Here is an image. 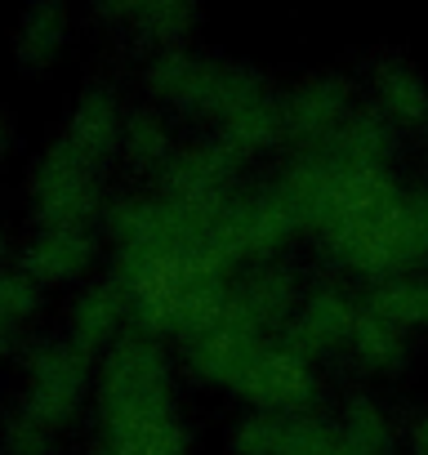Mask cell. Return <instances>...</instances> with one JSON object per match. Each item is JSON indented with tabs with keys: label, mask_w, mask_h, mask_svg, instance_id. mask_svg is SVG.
I'll list each match as a JSON object with an SVG mask.
<instances>
[{
	"label": "cell",
	"mask_w": 428,
	"mask_h": 455,
	"mask_svg": "<svg viewBox=\"0 0 428 455\" xmlns=\"http://www.w3.org/2000/svg\"><path fill=\"white\" fill-rule=\"evenodd\" d=\"M178 353L130 331L99 357L85 455H196V428L178 397Z\"/></svg>",
	"instance_id": "obj_1"
},
{
	"label": "cell",
	"mask_w": 428,
	"mask_h": 455,
	"mask_svg": "<svg viewBox=\"0 0 428 455\" xmlns=\"http://www.w3.org/2000/svg\"><path fill=\"white\" fill-rule=\"evenodd\" d=\"M94 371L99 357L72 344L63 331L54 335H28L19 344V393L14 406L50 428L54 437L72 433L76 424H90L94 406Z\"/></svg>",
	"instance_id": "obj_2"
},
{
	"label": "cell",
	"mask_w": 428,
	"mask_h": 455,
	"mask_svg": "<svg viewBox=\"0 0 428 455\" xmlns=\"http://www.w3.org/2000/svg\"><path fill=\"white\" fill-rule=\"evenodd\" d=\"M103 170L63 134L45 143L23 174V205L32 228H99L107 210Z\"/></svg>",
	"instance_id": "obj_3"
},
{
	"label": "cell",
	"mask_w": 428,
	"mask_h": 455,
	"mask_svg": "<svg viewBox=\"0 0 428 455\" xmlns=\"http://www.w3.org/2000/svg\"><path fill=\"white\" fill-rule=\"evenodd\" d=\"M299 237L304 233H299L290 205L281 201V192L273 183H264V188L233 192L219 205V214H214V228L205 242L233 273H242L264 259H286Z\"/></svg>",
	"instance_id": "obj_4"
},
{
	"label": "cell",
	"mask_w": 428,
	"mask_h": 455,
	"mask_svg": "<svg viewBox=\"0 0 428 455\" xmlns=\"http://www.w3.org/2000/svg\"><path fill=\"white\" fill-rule=\"evenodd\" d=\"M242 411H273V415H304L326 406V371L295 353L281 335L268 339L242 379L228 393Z\"/></svg>",
	"instance_id": "obj_5"
},
{
	"label": "cell",
	"mask_w": 428,
	"mask_h": 455,
	"mask_svg": "<svg viewBox=\"0 0 428 455\" xmlns=\"http://www.w3.org/2000/svg\"><path fill=\"white\" fill-rule=\"evenodd\" d=\"M361 295L344 282V277H317V282H308V291H304V304H299V313L290 317V326H286V344L295 348V353H304L308 362H317V366H326L330 357H344L348 353V344H353V331H357V322H361Z\"/></svg>",
	"instance_id": "obj_6"
},
{
	"label": "cell",
	"mask_w": 428,
	"mask_h": 455,
	"mask_svg": "<svg viewBox=\"0 0 428 455\" xmlns=\"http://www.w3.org/2000/svg\"><path fill=\"white\" fill-rule=\"evenodd\" d=\"M14 259L45 286V291H76L94 282L107 259V242L99 228H28V237L14 246Z\"/></svg>",
	"instance_id": "obj_7"
},
{
	"label": "cell",
	"mask_w": 428,
	"mask_h": 455,
	"mask_svg": "<svg viewBox=\"0 0 428 455\" xmlns=\"http://www.w3.org/2000/svg\"><path fill=\"white\" fill-rule=\"evenodd\" d=\"M268 339H277V335H264V331L246 326L242 317H233V313L224 308L219 322L205 326L201 335H192L187 344H178L174 353H178V371H183L187 384L210 388V393H214V388L233 393V384L242 379V371L255 362V353H259Z\"/></svg>",
	"instance_id": "obj_8"
},
{
	"label": "cell",
	"mask_w": 428,
	"mask_h": 455,
	"mask_svg": "<svg viewBox=\"0 0 428 455\" xmlns=\"http://www.w3.org/2000/svg\"><path fill=\"white\" fill-rule=\"evenodd\" d=\"M242 170L246 161L219 139V134H201V139H187L178 143V152L170 156V165L156 174L152 188L178 196V201H192V205H214L219 210L233 192H242Z\"/></svg>",
	"instance_id": "obj_9"
},
{
	"label": "cell",
	"mask_w": 428,
	"mask_h": 455,
	"mask_svg": "<svg viewBox=\"0 0 428 455\" xmlns=\"http://www.w3.org/2000/svg\"><path fill=\"white\" fill-rule=\"evenodd\" d=\"M304 291H308V277L299 273V264L290 255L286 259H264V264H250L233 277L228 313L242 317L246 326L264 331V335H286L290 317L304 304Z\"/></svg>",
	"instance_id": "obj_10"
},
{
	"label": "cell",
	"mask_w": 428,
	"mask_h": 455,
	"mask_svg": "<svg viewBox=\"0 0 428 455\" xmlns=\"http://www.w3.org/2000/svg\"><path fill=\"white\" fill-rule=\"evenodd\" d=\"M59 331L81 344L85 353L103 357L112 344H121L130 331H134V295L112 277V273H99L94 282L76 286L63 308H59Z\"/></svg>",
	"instance_id": "obj_11"
},
{
	"label": "cell",
	"mask_w": 428,
	"mask_h": 455,
	"mask_svg": "<svg viewBox=\"0 0 428 455\" xmlns=\"http://www.w3.org/2000/svg\"><path fill=\"white\" fill-rule=\"evenodd\" d=\"M353 94L344 81L335 76H313L299 81L286 99H281V116H286V148L290 152H313L326 148L353 116Z\"/></svg>",
	"instance_id": "obj_12"
},
{
	"label": "cell",
	"mask_w": 428,
	"mask_h": 455,
	"mask_svg": "<svg viewBox=\"0 0 428 455\" xmlns=\"http://www.w3.org/2000/svg\"><path fill=\"white\" fill-rule=\"evenodd\" d=\"M125 116H130V108L121 103V94H116V90H107V85H94V90H85V94L76 99V108H72V116H67L63 139H67L76 152H85V156L103 170V165L121 161Z\"/></svg>",
	"instance_id": "obj_13"
},
{
	"label": "cell",
	"mask_w": 428,
	"mask_h": 455,
	"mask_svg": "<svg viewBox=\"0 0 428 455\" xmlns=\"http://www.w3.org/2000/svg\"><path fill=\"white\" fill-rule=\"evenodd\" d=\"M344 357L366 379H392L410 366V331H401L388 317H375V313L361 308V322H357Z\"/></svg>",
	"instance_id": "obj_14"
},
{
	"label": "cell",
	"mask_w": 428,
	"mask_h": 455,
	"mask_svg": "<svg viewBox=\"0 0 428 455\" xmlns=\"http://www.w3.org/2000/svg\"><path fill=\"white\" fill-rule=\"evenodd\" d=\"M335 419L344 428V455H392L397 451L392 411L370 388L344 393L339 406H335Z\"/></svg>",
	"instance_id": "obj_15"
},
{
	"label": "cell",
	"mask_w": 428,
	"mask_h": 455,
	"mask_svg": "<svg viewBox=\"0 0 428 455\" xmlns=\"http://www.w3.org/2000/svg\"><path fill=\"white\" fill-rule=\"evenodd\" d=\"M178 152V134L170 125V116L161 108H130L125 116V134H121V161L134 174H156L170 165V156Z\"/></svg>",
	"instance_id": "obj_16"
},
{
	"label": "cell",
	"mask_w": 428,
	"mask_h": 455,
	"mask_svg": "<svg viewBox=\"0 0 428 455\" xmlns=\"http://www.w3.org/2000/svg\"><path fill=\"white\" fill-rule=\"evenodd\" d=\"M375 112L388 121V125H424L428 121V85L401 68V63H384L375 72Z\"/></svg>",
	"instance_id": "obj_17"
},
{
	"label": "cell",
	"mask_w": 428,
	"mask_h": 455,
	"mask_svg": "<svg viewBox=\"0 0 428 455\" xmlns=\"http://www.w3.org/2000/svg\"><path fill=\"white\" fill-rule=\"evenodd\" d=\"M45 308H50V291L19 259L0 264V326L14 335H28L32 326H41Z\"/></svg>",
	"instance_id": "obj_18"
},
{
	"label": "cell",
	"mask_w": 428,
	"mask_h": 455,
	"mask_svg": "<svg viewBox=\"0 0 428 455\" xmlns=\"http://www.w3.org/2000/svg\"><path fill=\"white\" fill-rule=\"evenodd\" d=\"M277 455H344V428H339L335 411L321 406V411L286 415Z\"/></svg>",
	"instance_id": "obj_19"
},
{
	"label": "cell",
	"mask_w": 428,
	"mask_h": 455,
	"mask_svg": "<svg viewBox=\"0 0 428 455\" xmlns=\"http://www.w3.org/2000/svg\"><path fill=\"white\" fill-rule=\"evenodd\" d=\"M281 424H286V415H273V411H237L228 419L224 451L228 455H277Z\"/></svg>",
	"instance_id": "obj_20"
},
{
	"label": "cell",
	"mask_w": 428,
	"mask_h": 455,
	"mask_svg": "<svg viewBox=\"0 0 428 455\" xmlns=\"http://www.w3.org/2000/svg\"><path fill=\"white\" fill-rule=\"evenodd\" d=\"M0 455H59V437L28 419L19 406H10L0 419Z\"/></svg>",
	"instance_id": "obj_21"
},
{
	"label": "cell",
	"mask_w": 428,
	"mask_h": 455,
	"mask_svg": "<svg viewBox=\"0 0 428 455\" xmlns=\"http://www.w3.org/2000/svg\"><path fill=\"white\" fill-rule=\"evenodd\" d=\"M401 437H406V451L410 455H428V406L406 419V433Z\"/></svg>",
	"instance_id": "obj_22"
},
{
	"label": "cell",
	"mask_w": 428,
	"mask_h": 455,
	"mask_svg": "<svg viewBox=\"0 0 428 455\" xmlns=\"http://www.w3.org/2000/svg\"><path fill=\"white\" fill-rule=\"evenodd\" d=\"M14 246H19V242L5 233V223H0V264H10V259H14Z\"/></svg>",
	"instance_id": "obj_23"
},
{
	"label": "cell",
	"mask_w": 428,
	"mask_h": 455,
	"mask_svg": "<svg viewBox=\"0 0 428 455\" xmlns=\"http://www.w3.org/2000/svg\"><path fill=\"white\" fill-rule=\"evenodd\" d=\"M14 344H19V335H14V331H5V326H0V362H5V357L14 353Z\"/></svg>",
	"instance_id": "obj_24"
},
{
	"label": "cell",
	"mask_w": 428,
	"mask_h": 455,
	"mask_svg": "<svg viewBox=\"0 0 428 455\" xmlns=\"http://www.w3.org/2000/svg\"><path fill=\"white\" fill-rule=\"evenodd\" d=\"M424 331H428V322H424Z\"/></svg>",
	"instance_id": "obj_25"
},
{
	"label": "cell",
	"mask_w": 428,
	"mask_h": 455,
	"mask_svg": "<svg viewBox=\"0 0 428 455\" xmlns=\"http://www.w3.org/2000/svg\"><path fill=\"white\" fill-rule=\"evenodd\" d=\"M224 455H228V451H224Z\"/></svg>",
	"instance_id": "obj_26"
}]
</instances>
